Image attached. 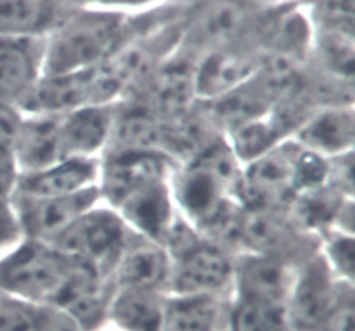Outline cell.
Listing matches in <instances>:
<instances>
[{
  "instance_id": "6da1fadb",
  "label": "cell",
  "mask_w": 355,
  "mask_h": 331,
  "mask_svg": "<svg viewBox=\"0 0 355 331\" xmlns=\"http://www.w3.org/2000/svg\"><path fill=\"white\" fill-rule=\"evenodd\" d=\"M130 28V12L104 6H76L44 37L42 76L92 69L106 61Z\"/></svg>"
},
{
  "instance_id": "7a4b0ae2",
  "label": "cell",
  "mask_w": 355,
  "mask_h": 331,
  "mask_svg": "<svg viewBox=\"0 0 355 331\" xmlns=\"http://www.w3.org/2000/svg\"><path fill=\"white\" fill-rule=\"evenodd\" d=\"M328 160L286 139L243 167V203L288 208L300 194L328 184Z\"/></svg>"
},
{
  "instance_id": "3957f363",
  "label": "cell",
  "mask_w": 355,
  "mask_h": 331,
  "mask_svg": "<svg viewBox=\"0 0 355 331\" xmlns=\"http://www.w3.org/2000/svg\"><path fill=\"white\" fill-rule=\"evenodd\" d=\"M172 260L168 295H210L231 298L234 253L194 231L182 217L165 243Z\"/></svg>"
},
{
  "instance_id": "277c9868",
  "label": "cell",
  "mask_w": 355,
  "mask_h": 331,
  "mask_svg": "<svg viewBox=\"0 0 355 331\" xmlns=\"http://www.w3.org/2000/svg\"><path fill=\"white\" fill-rule=\"evenodd\" d=\"M76 266L51 243L23 238L0 255V294L58 309Z\"/></svg>"
},
{
  "instance_id": "5b68a950",
  "label": "cell",
  "mask_w": 355,
  "mask_h": 331,
  "mask_svg": "<svg viewBox=\"0 0 355 331\" xmlns=\"http://www.w3.org/2000/svg\"><path fill=\"white\" fill-rule=\"evenodd\" d=\"M266 10L250 0H191L177 51L198 59L215 49L236 44L255 31Z\"/></svg>"
},
{
  "instance_id": "8992f818",
  "label": "cell",
  "mask_w": 355,
  "mask_h": 331,
  "mask_svg": "<svg viewBox=\"0 0 355 331\" xmlns=\"http://www.w3.org/2000/svg\"><path fill=\"white\" fill-rule=\"evenodd\" d=\"M128 235L130 229L120 215L101 201L51 245L80 269L111 281Z\"/></svg>"
},
{
  "instance_id": "52a82bcc",
  "label": "cell",
  "mask_w": 355,
  "mask_h": 331,
  "mask_svg": "<svg viewBox=\"0 0 355 331\" xmlns=\"http://www.w3.org/2000/svg\"><path fill=\"white\" fill-rule=\"evenodd\" d=\"M177 163L159 151H106L99 158L101 201L116 208L127 198L172 179Z\"/></svg>"
},
{
  "instance_id": "ba28073f",
  "label": "cell",
  "mask_w": 355,
  "mask_h": 331,
  "mask_svg": "<svg viewBox=\"0 0 355 331\" xmlns=\"http://www.w3.org/2000/svg\"><path fill=\"white\" fill-rule=\"evenodd\" d=\"M162 120H175L196 108V59L175 51L128 97ZM127 101V99H125Z\"/></svg>"
},
{
  "instance_id": "9c48e42d",
  "label": "cell",
  "mask_w": 355,
  "mask_h": 331,
  "mask_svg": "<svg viewBox=\"0 0 355 331\" xmlns=\"http://www.w3.org/2000/svg\"><path fill=\"white\" fill-rule=\"evenodd\" d=\"M342 283L319 250L302 260L286 300V314L293 331H318Z\"/></svg>"
},
{
  "instance_id": "30bf717a",
  "label": "cell",
  "mask_w": 355,
  "mask_h": 331,
  "mask_svg": "<svg viewBox=\"0 0 355 331\" xmlns=\"http://www.w3.org/2000/svg\"><path fill=\"white\" fill-rule=\"evenodd\" d=\"M266 54L253 33L236 44L215 49L196 59V94L200 103L218 99L248 82Z\"/></svg>"
},
{
  "instance_id": "8fae6325",
  "label": "cell",
  "mask_w": 355,
  "mask_h": 331,
  "mask_svg": "<svg viewBox=\"0 0 355 331\" xmlns=\"http://www.w3.org/2000/svg\"><path fill=\"white\" fill-rule=\"evenodd\" d=\"M14 208L23 238L54 243L85 212L101 203L99 189L89 187L80 193L55 198H16Z\"/></svg>"
},
{
  "instance_id": "7c38bea8",
  "label": "cell",
  "mask_w": 355,
  "mask_h": 331,
  "mask_svg": "<svg viewBox=\"0 0 355 331\" xmlns=\"http://www.w3.org/2000/svg\"><path fill=\"white\" fill-rule=\"evenodd\" d=\"M298 264L262 253H234V281L231 298L286 307Z\"/></svg>"
},
{
  "instance_id": "4fadbf2b",
  "label": "cell",
  "mask_w": 355,
  "mask_h": 331,
  "mask_svg": "<svg viewBox=\"0 0 355 331\" xmlns=\"http://www.w3.org/2000/svg\"><path fill=\"white\" fill-rule=\"evenodd\" d=\"M172 260L163 243L130 231L127 243L111 273L114 288L134 290H168Z\"/></svg>"
},
{
  "instance_id": "5bb4252c",
  "label": "cell",
  "mask_w": 355,
  "mask_h": 331,
  "mask_svg": "<svg viewBox=\"0 0 355 331\" xmlns=\"http://www.w3.org/2000/svg\"><path fill=\"white\" fill-rule=\"evenodd\" d=\"M96 104H103V101L97 87L96 71L92 68L68 75L42 76L26 99L21 103L19 110L24 114L61 117Z\"/></svg>"
},
{
  "instance_id": "9a60e30c",
  "label": "cell",
  "mask_w": 355,
  "mask_h": 331,
  "mask_svg": "<svg viewBox=\"0 0 355 331\" xmlns=\"http://www.w3.org/2000/svg\"><path fill=\"white\" fill-rule=\"evenodd\" d=\"M44 37L0 38V101L19 108L42 78Z\"/></svg>"
},
{
  "instance_id": "2e32d148",
  "label": "cell",
  "mask_w": 355,
  "mask_h": 331,
  "mask_svg": "<svg viewBox=\"0 0 355 331\" xmlns=\"http://www.w3.org/2000/svg\"><path fill=\"white\" fill-rule=\"evenodd\" d=\"M354 104H336L315 110L295 130V141L324 160L354 151Z\"/></svg>"
},
{
  "instance_id": "e0dca14e",
  "label": "cell",
  "mask_w": 355,
  "mask_h": 331,
  "mask_svg": "<svg viewBox=\"0 0 355 331\" xmlns=\"http://www.w3.org/2000/svg\"><path fill=\"white\" fill-rule=\"evenodd\" d=\"M99 158H69L47 169L19 173L16 198H55L97 186Z\"/></svg>"
},
{
  "instance_id": "ac0fdd59",
  "label": "cell",
  "mask_w": 355,
  "mask_h": 331,
  "mask_svg": "<svg viewBox=\"0 0 355 331\" xmlns=\"http://www.w3.org/2000/svg\"><path fill=\"white\" fill-rule=\"evenodd\" d=\"M116 104L85 106L61 114L64 158H101L110 142Z\"/></svg>"
},
{
  "instance_id": "d6986e66",
  "label": "cell",
  "mask_w": 355,
  "mask_h": 331,
  "mask_svg": "<svg viewBox=\"0 0 355 331\" xmlns=\"http://www.w3.org/2000/svg\"><path fill=\"white\" fill-rule=\"evenodd\" d=\"M14 160L19 173L37 172L66 160L61 142V117L24 114Z\"/></svg>"
},
{
  "instance_id": "ffe728a7",
  "label": "cell",
  "mask_w": 355,
  "mask_h": 331,
  "mask_svg": "<svg viewBox=\"0 0 355 331\" xmlns=\"http://www.w3.org/2000/svg\"><path fill=\"white\" fill-rule=\"evenodd\" d=\"M168 294L114 288L107 307V325L118 331H159Z\"/></svg>"
},
{
  "instance_id": "44dd1931",
  "label": "cell",
  "mask_w": 355,
  "mask_h": 331,
  "mask_svg": "<svg viewBox=\"0 0 355 331\" xmlns=\"http://www.w3.org/2000/svg\"><path fill=\"white\" fill-rule=\"evenodd\" d=\"M231 298L168 295L159 331H227Z\"/></svg>"
},
{
  "instance_id": "7402d4cb",
  "label": "cell",
  "mask_w": 355,
  "mask_h": 331,
  "mask_svg": "<svg viewBox=\"0 0 355 331\" xmlns=\"http://www.w3.org/2000/svg\"><path fill=\"white\" fill-rule=\"evenodd\" d=\"M68 9L61 0H0V38L45 37Z\"/></svg>"
},
{
  "instance_id": "603a6c76",
  "label": "cell",
  "mask_w": 355,
  "mask_h": 331,
  "mask_svg": "<svg viewBox=\"0 0 355 331\" xmlns=\"http://www.w3.org/2000/svg\"><path fill=\"white\" fill-rule=\"evenodd\" d=\"M0 331H78V328L58 309L0 294Z\"/></svg>"
},
{
  "instance_id": "cb8c5ba5",
  "label": "cell",
  "mask_w": 355,
  "mask_h": 331,
  "mask_svg": "<svg viewBox=\"0 0 355 331\" xmlns=\"http://www.w3.org/2000/svg\"><path fill=\"white\" fill-rule=\"evenodd\" d=\"M227 331H293L286 307L231 298Z\"/></svg>"
},
{
  "instance_id": "d4e9b609",
  "label": "cell",
  "mask_w": 355,
  "mask_h": 331,
  "mask_svg": "<svg viewBox=\"0 0 355 331\" xmlns=\"http://www.w3.org/2000/svg\"><path fill=\"white\" fill-rule=\"evenodd\" d=\"M314 30L354 31L355 0H300Z\"/></svg>"
},
{
  "instance_id": "484cf974",
  "label": "cell",
  "mask_w": 355,
  "mask_h": 331,
  "mask_svg": "<svg viewBox=\"0 0 355 331\" xmlns=\"http://www.w3.org/2000/svg\"><path fill=\"white\" fill-rule=\"evenodd\" d=\"M319 252L340 281L354 283L355 241L354 232L329 231L321 238Z\"/></svg>"
},
{
  "instance_id": "4316f807",
  "label": "cell",
  "mask_w": 355,
  "mask_h": 331,
  "mask_svg": "<svg viewBox=\"0 0 355 331\" xmlns=\"http://www.w3.org/2000/svg\"><path fill=\"white\" fill-rule=\"evenodd\" d=\"M318 331H355V290L354 283L343 281L331 309Z\"/></svg>"
},
{
  "instance_id": "83f0119b",
  "label": "cell",
  "mask_w": 355,
  "mask_h": 331,
  "mask_svg": "<svg viewBox=\"0 0 355 331\" xmlns=\"http://www.w3.org/2000/svg\"><path fill=\"white\" fill-rule=\"evenodd\" d=\"M24 113L17 106L0 101V155H14Z\"/></svg>"
},
{
  "instance_id": "f1b7e54d",
  "label": "cell",
  "mask_w": 355,
  "mask_h": 331,
  "mask_svg": "<svg viewBox=\"0 0 355 331\" xmlns=\"http://www.w3.org/2000/svg\"><path fill=\"white\" fill-rule=\"evenodd\" d=\"M61 2H64L66 6L76 7V6H96L97 0H61Z\"/></svg>"
},
{
  "instance_id": "f546056e",
  "label": "cell",
  "mask_w": 355,
  "mask_h": 331,
  "mask_svg": "<svg viewBox=\"0 0 355 331\" xmlns=\"http://www.w3.org/2000/svg\"><path fill=\"white\" fill-rule=\"evenodd\" d=\"M94 331H118V330H114L113 326H110V325H104V326H101V328H97Z\"/></svg>"
}]
</instances>
